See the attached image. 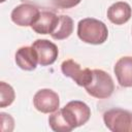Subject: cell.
Returning a JSON list of instances; mask_svg holds the SVG:
<instances>
[{"mask_svg":"<svg viewBox=\"0 0 132 132\" xmlns=\"http://www.w3.org/2000/svg\"><path fill=\"white\" fill-rule=\"evenodd\" d=\"M132 15L131 6L124 1H119L111 4L107 9L108 20L116 25H123L127 23Z\"/></svg>","mask_w":132,"mask_h":132,"instance_id":"7c38bea8","label":"cell"},{"mask_svg":"<svg viewBox=\"0 0 132 132\" xmlns=\"http://www.w3.org/2000/svg\"><path fill=\"white\" fill-rule=\"evenodd\" d=\"M85 89L92 97L106 99L112 95L114 91V84L107 72L101 69H94L92 80L85 87Z\"/></svg>","mask_w":132,"mask_h":132,"instance_id":"3957f363","label":"cell"},{"mask_svg":"<svg viewBox=\"0 0 132 132\" xmlns=\"http://www.w3.org/2000/svg\"><path fill=\"white\" fill-rule=\"evenodd\" d=\"M16 65L26 71H32L37 67L38 56L36 51L31 46H22L15 53Z\"/></svg>","mask_w":132,"mask_h":132,"instance_id":"8fae6325","label":"cell"},{"mask_svg":"<svg viewBox=\"0 0 132 132\" xmlns=\"http://www.w3.org/2000/svg\"><path fill=\"white\" fill-rule=\"evenodd\" d=\"M32 47L37 53L39 65L50 66L56 62L59 50L54 42L47 39H37L32 43Z\"/></svg>","mask_w":132,"mask_h":132,"instance_id":"ba28073f","label":"cell"},{"mask_svg":"<svg viewBox=\"0 0 132 132\" xmlns=\"http://www.w3.org/2000/svg\"><path fill=\"white\" fill-rule=\"evenodd\" d=\"M113 72L121 87L132 88V57L120 58L116 62Z\"/></svg>","mask_w":132,"mask_h":132,"instance_id":"9c48e42d","label":"cell"},{"mask_svg":"<svg viewBox=\"0 0 132 132\" xmlns=\"http://www.w3.org/2000/svg\"><path fill=\"white\" fill-rule=\"evenodd\" d=\"M78 38L89 44H102L108 37L106 25L94 18H86L77 24Z\"/></svg>","mask_w":132,"mask_h":132,"instance_id":"7a4b0ae2","label":"cell"},{"mask_svg":"<svg viewBox=\"0 0 132 132\" xmlns=\"http://www.w3.org/2000/svg\"><path fill=\"white\" fill-rule=\"evenodd\" d=\"M1 120V131L2 132H11L14 128V120L13 118L5 112H0Z\"/></svg>","mask_w":132,"mask_h":132,"instance_id":"9a60e30c","label":"cell"},{"mask_svg":"<svg viewBox=\"0 0 132 132\" xmlns=\"http://www.w3.org/2000/svg\"><path fill=\"white\" fill-rule=\"evenodd\" d=\"M34 107L42 113H52L60 106L59 95L51 89H41L33 97Z\"/></svg>","mask_w":132,"mask_h":132,"instance_id":"52a82bcc","label":"cell"},{"mask_svg":"<svg viewBox=\"0 0 132 132\" xmlns=\"http://www.w3.org/2000/svg\"><path fill=\"white\" fill-rule=\"evenodd\" d=\"M0 94H1V99H0V107H6L9 106L15 98L14 90L13 88L6 84L5 81L0 82Z\"/></svg>","mask_w":132,"mask_h":132,"instance_id":"5bb4252c","label":"cell"},{"mask_svg":"<svg viewBox=\"0 0 132 132\" xmlns=\"http://www.w3.org/2000/svg\"><path fill=\"white\" fill-rule=\"evenodd\" d=\"M90 117V107L82 101L73 100L61 109L52 112L48 117V124L52 130L56 132H70L86 124Z\"/></svg>","mask_w":132,"mask_h":132,"instance_id":"6da1fadb","label":"cell"},{"mask_svg":"<svg viewBox=\"0 0 132 132\" xmlns=\"http://www.w3.org/2000/svg\"><path fill=\"white\" fill-rule=\"evenodd\" d=\"M51 1L56 7L67 9V8H72L76 6L77 4H79L81 0H51Z\"/></svg>","mask_w":132,"mask_h":132,"instance_id":"2e32d148","label":"cell"},{"mask_svg":"<svg viewBox=\"0 0 132 132\" xmlns=\"http://www.w3.org/2000/svg\"><path fill=\"white\" fill-rule=\"evenodd\" d=\"M61 70L65 76L70 77L76 82V85L84 88L91 82L93 77V70L81 68V66L72 59L63 61L61 64Z\"/></svg>","mask_w":132,"mask_h":132,"instance_id":"5b68a950","label":"cell"},{"mask_svg":"<svg viewBox=\"0 0 132 132\" xmlns=\"http://www.w3.org/2000/svg\"><path fill=\"white\" fill-rule=\"evenodd\" d=\"M4 1H5V0H0V2H4Z\"/></svg>","mask_w":132,"mask_h":132,"instance_id":"e0dca14e","label":"cell"},{"mask_svg":"<svg viewBox=\"0 0 132 132\" xmlns=\"http://www.w3.org/2000/svg\"><path fill=\"white\" fill-rule=\"evenodd\" d=\"M73 32V20L68 15H59V23L56 30L51 36L56 40H63L68 38Z\"/></svg>","mask_w":132,"mask_h":132,"instance_id":"4fadbf2b","label":"cell"},{"mask_svg":"<svg viewBox=\"0 0 132 132\" xmlns=\"http://www.w3.org/2000/svg\"><path fill=\"white\" fill-rule=\"evenodd\" d=\"M59 23V15L52 11H40L36 22L31 26L32 30L38 34H52Z\"/></svg>","mask_w":132,"mask_h":132,"instance_id":"30bf717a","label":"cell"},{"mask_svg":"<svg viewBox=\"0 0 132 132\" xmlns=\"http://www.w3.org/2000/svg\"><path fill=\"white\" fill-rule=\"evenodd\" d=\"M107 129L112 132H132V112L122 108H111L103 113Z\"/></svg>","mask_w":132,"mask_h":132,"instance_id":"277c9868","label":"cell"},{"mask_svg":"<svg viewBox=\"0 0 132 132\" xmlns=\"http://www.w3.org/2000/svg\"><path fill=\"white\" fill-rule=\"evenodd\" d=\"M39 14V8L36 5L31 3H22L12 9L10 18L11 21L20 27H31L36 22Z\"/></svg>","mask_w":132,"mask_h":132,"instance_id":"8992f818","label":"cell"}]
</instances>
